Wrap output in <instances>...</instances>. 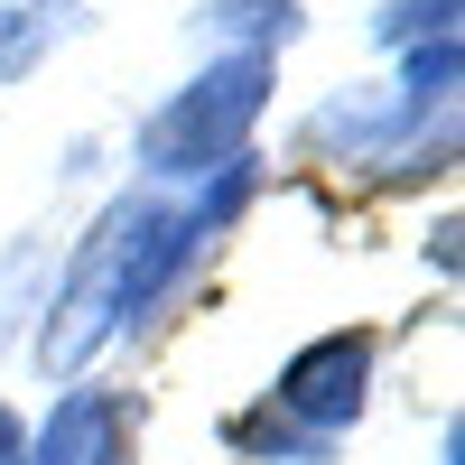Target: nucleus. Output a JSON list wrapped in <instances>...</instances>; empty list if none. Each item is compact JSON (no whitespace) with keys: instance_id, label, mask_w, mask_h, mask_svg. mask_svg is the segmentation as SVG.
Returning <instances> with one entry per match:
<instances>
[{"instance_id":"nucleus-1","label":"nucleus","mask_w":465,"mask_h":465,"mask_svg":"<svg viewBox=\"0 0 465 465\" xmlns=\"http://www.w3.org/2000/svg\"><path fill=\"white\" fill-rule=\"evenodd\" d=\"M270 94H280V65L270 56H205L168 103L140 112L131 159L149 168V186H168V196L177 186H205L232 159H252V131H261Z\"/></svg>"},{"instance_id":"nucleus-2","label":"nucleus","mask_w":465,"mask_h":465,"mask_svg":"<svg viewBox=\"0 0 465 465\" xmlns=\"http://www.w3.org/2000/svg\"><path fill=\"white\" fill-rule=\"evenodd\" d=\"M131 223H140V186H122L94 223L74 261L47 280L37 298V335H28V363L47 381H84V363L112 344V317H122V270H131Z\"/></svg>"},{"instance_id":"nucleus-3","label":"nucleus","mask_w":465,"mask_h":465,"mask_svg":"<svg viewBox=\"0 0 465 465\" xmlns=\"http://www.w3.org/2000/svg\"><path fill=\"white\" fill-rule=\"evenodd\" d=\"M372 363H381V335L372 326H326V335H307L298 354L280 363V381L261 391V410H280L289 429L344 447V429H354L363 401H372Z\"/></svg>"},{"instance_id":"nucleus-4","label":"nucleus","mask_w":465,"mask_h":465,"mask_svg":"<svg viewBox=\"0 0 465 465\" xmlns=\"http://www.w3.org/2000/svg\"><path fill=\"white\" fill-rule=\"evenodd\" d=\"M438 122H447V112H438ZM410 131H419V112L391 84H335L298 122V149H307V159H335V168H381Z\"/></svg>"},{"instance_id":"nucleus-5","label":"nucleus","mask_w":465,"mask_h":465,"mask_svg":"<svg viewBox=\"0 0 465 465\" xmlns=\"http://www.w3.org/2000/svg\"><path fill=\"white\" fill-rule=\"evenodd\" d=\"M196 37H214V56H270L280 65L307 37V0H196Z\"/></svg>"},{"instance_id":"nucleus-6","label":"nucleus","mask_w":465,"mask_h":465,"mask_svg":"<svg viewBox=\"0 0 465 465\" xmlns=\"http://www.w3.org/2000/svg\"><path fill=\"white\" fill-rule=\"evenodd\" d=\"M223 447H232V456H252V465H335V447H326V438L289 429V419H280V410H261V401L223 419Z\"/></svg>"},{"instance_id":"nucleus-7","label":"nucleus","mask_w":465,"mask_h":465,"mask_svg":"<svg viewBox=\"0 0 465 465\" xmlns=\"http://www.w3.org/2000/svg\"><path fill=\"white\" fill-rule=\"evenodd\" d=\"M65 28V0H0V84H28Z\"/></svg>"},{"instance_id":"nucleus-8","label":"nucleus","mask_w":465,"mask_h":465,"mask_svg":"<svg viewBox=\"0 0 465 465\" xmlns=\"http://www.w3.org/2000/svg\"><path fill=\"white\" fill-rule=\"evenodd\" d=\"M456 74H465V47L456 37H429V47H410L401 56V103L419 112V122H438V112H456Z\"/></svg>"},{"instance_id":"nucleus-9","label":"nucleus","mask_w":465,"mask_h":465,"mask_svg":"<svg viewBox=\"0 0 465 465\" xmlns=\"http://www.w3.org/2000/svg\"><path fill=\"white\" fill-rule=\"evenodd\" d=\"M456 10L465 0H381L372 10V47L410 56V47H429V37H456Z\"/></svg>"},{"instance_id":"nucleus-10","label":"nucleus","mask_w":465,"mask_h":465,"mask_svg":"<svg viewBox=\"0 0 465 465\" xmlns=\"http://www.w3.org/2000/svg\"><path fill=\"white\" fill-rule=\"evenodd\" d=\"M28 270H37V242H10V261H0V344H19V317H37V307L19 298Z\"/></svg>"},{"instance_id":"nucleus-11","label":"nucleus","mask_w":465,"mask_h":465,"mask_svg":"<svg viewBox=\"0 0 465 465\" xmlns=\"http://www.w3.org/2000/svg\"><path fill=\"white\" fill-rule=\"evenodd\" d=\"M84 465H140V410L112 401V410H103V429H94V447H84Z\"/></svg>"},{"instance_id":"nucleus-12","label":"nucleus","mask_w":465,"mask_h":465,"mask_svg":"<svg viewBox=\"0 0 465 465\" xmlns=\"http://www.w3.org/2000/svg\"><path fill=\"white\" fill-rule=\"evenodd\" d=\"M0 465H28V419L0 401Z\"/></svg>"},{"instance_id":"nucleus-13","label":"nucleus","mask_w":465,"mask_h":465,"mask_svg":"<svg viewBox=\"0 0 465 465\" xmlns=\"http://www.w3.org/2000/svg\"><path fill=\"white\" fill-rule=\"evenodd\" d=\"M429 261H438L447 280H456V214H438V232H429Z\"/></svg>"},{"instance_id":"nucleus-14","label":"nucleus","mask_w":465,"mask_h":465,"mask_svg":"<svg viewBox=\"0 0 465 465\" xmlns=\"http://www.w3.org/2000/svg\"><path fill=\"white\" fill-rule=\"evenodd\" d=\"M456 456H465V429L447 419V429H438V465H456Z\"/></svg>"}]
</instances>
